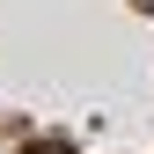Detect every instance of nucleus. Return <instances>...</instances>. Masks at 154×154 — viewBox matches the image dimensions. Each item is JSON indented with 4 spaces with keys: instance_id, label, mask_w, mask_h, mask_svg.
Listing matches in <instances>:
<instances>
[{
    "instance_id": "1",
    "label": "nucleus",
    "mask_w": 154,
    "mask_h": 154,
    "mask_svg": "<svg viewBox=\"0 0 154 154\" xmlns=\"http://www.w3.org/2000/svg\"><path fill=\"white\" fill-rule=\"evenodd\" d=\"M29 154H73V140H59V132H44V140H29Z\"/></svg>"
},
{
    "instance_id": "2",
    "label": "nucleus",
    "mask_w": 154,
    "mask_h": 154,
    "mask_svg": "<svg viewBox=\"0 0 154 154\" xmlns=\"http://www.w3.org/2000/svg\"><path fill=\"white\" fill-rule=\"evenodd\" d=\"M132 8H140V15H154V0H132Z\"/></svg>"
}]
</instances>
